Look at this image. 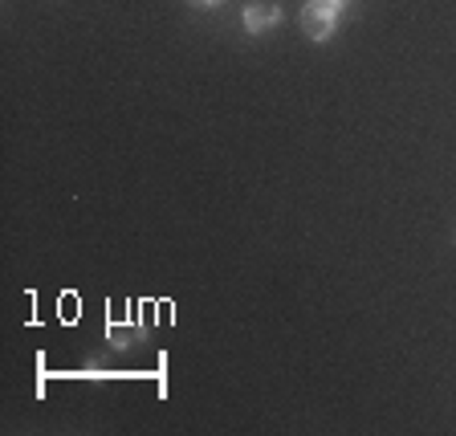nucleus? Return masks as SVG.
<instances>
[{"label": "nucleus", "mask_w": 456, "mask_h": 436, "mask_svg": "<svg viewBox=\"0 0 456 436\" xmlns=\"http://www.w3.org/2000/svg\"><path fill=\"white\" fill-rule=\"evenodd\" d=\"M322 4H334V9H338V12H346V9H351V4H354V0H322Z\"/></svg>", "instance_id": "obj_4"}, {"label": "nucleus", "mask_w": 456, "mask_h": 436, "mask_svg": "<svg viewBox=\"0 0 456 436\" xmlns=\"http://www.w3.org/2000/svg\"><path fill=\"white\" fill-rule=\"evenodd\" d=\"M342 25V12L334 4H322V0H305L302 9V29L310 41H330Z\"/></svg>", "instance_id": "obj_1"}, {"label": "nucleus", "mask_w": 456, "mask_h": 436, "mask_svg": "<svg viewBox=\"0 0 456 436\" xmlns=\"http://www.w3.org/2000/svg\"><path fill=\"white\" fill-rule=\"evenodd\" d=\"M281 21H285V12H281V4H273V0H248L245 12H240V25H245V33H253V37L277 29Z\"/></svg>", "instance_id": "obj_2"}, {"label": "nucleus", "mask_w": 456, "mask_h": 436, "mask_svg": "<svg viewBox=\"0 0 456 436\" xmlns=\"http://www.w3.org/2000/svg\"><path fill=\"white\" fill-rule=\"evenodd\" d=\"M191 4H196V9H220L224 0H191Z\"/></svg>", "instance_id": "obj_3"}]
</instances>
